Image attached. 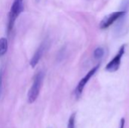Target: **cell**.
<instances>
[{"label": "cell", "instance_id": "52a82bcc", "mask_svg": "<svg viewBox=\"0 0 129 128\" xmlns=\"http://www.w3.org/2000/svg\"><path fill=\"white\" fill-rule=\"evenodd\" d=\"M8 43L6 38H0V57L3 56L8 51Z\"/></svg>", "mask_w": 129, "mask_h": 128}, {"label": "cell", "instance_id": "9c48e42d", "mask_svg": "<svg viewBox=\"0 0 129 128\" xmlns=\"http://www.w3.org/2000/svg\"><path fill=\"white\" fill-rule=\"evenodd\" d=\"M67 128H76V113H73L70 115L68 121Z\"/></svg>", "mask_w": 129, "mask_h": 128}, {"label": "cell", "instance_id": "ba28073f", "mask_svg": "<svg viewBox=\"0 0 129 128\" xmlns=\"http://www.w3.org/2000/svg\"><path fill=\"white\" fill-rule=\"evenodd\" d=\"M104 54V50L102 48H97L94 51V57L97 60L103 57Z\"/></svg>", "mask_w": 129, "mask_h": 128}, {"label": "cell", "instance_id": "7a4b0ae2", "mask_svg": "<svg viewBox=\"0 0 129 128\" xmlns=\"http://www.w3.org/2000/svg\"><path fill=\"white\" fill-rule=\"evenodd\" d=\"M23 10V2L18 1V0H14L13 2L11 10L8 14V32L9 33L12 29L14 26L15 21L17 18L19 17L20 13Z\"/></svg>", "mask_w": 129, "mask_h": 128}, {"label": "cell", "instance_id": "3957f363", "mask_svg": "<svg viewBox=\"0 0 129 128\" xmlns=\"http://www.w3.org/2000/svg\"><path fill=\"white\" fill-rule=\"evenodd\" d=\"M126 11H115L113 12L106 17H104V19L100 23V28L102 29H107L110 27L112 24H113L116 20L121 19L126 14Z\"/></svg>", "mask_w": 129, "mask_h": 128}, {"label": "cell", "instance_id": "277c9868", "mask_svg": "<svg viewBox=\"0 0 129 128\" xmlns=\"http://www.w3.org/2000/svg\"><path fill=\"white\" fill-rule=\"evenodd\" d=\"M125 51V45H123L121 46L119 52L113 57V59L111 60L107 65V66H106L107 71H108L110 72H114L119 69L120 63H121V59H122V56L124 55Z\"/></svg>", "mask_w": 129, "mask_h": 128}, {"label": "cell", "instance_id": "8fae6325", "mask_svg": "<svg viewBox=\"0 0 129 128\" xmlns=\"http://www.w3.org/2000/svg\"><path fill=\"white\" fill-rule=\"evenodd\" d=\"M2 72H0V94L2 92Z\"/></svg>", "mask_w": 129, "mask_h": 128}, {"label": "cell", "instance_id": "30bf717a", "mask_svg": "<svg viewBox=\"0 0 129 128\" xmlns=\"http://www.w3.org/2000/svg\"><path fill=\"white\" fill-rule=\"evenodd\" d=\"M125 119L124 118H122L121 119V121H120V127H119V128H124V127H125Z\"/></svg>", "mask_w": 129, "mask_h": 128}, {"label": "cell", "instance_id": "7c38bea8", "mask_svg": "<svg viewBox=\"0 0 129 128\" xmlns=\"http://www.w3.org/2000/svg\"><path fill=\"white\" fill-rule=\"evenodd\" d=\"M18 1H20V2H23V0H18Z\"/></svg>", "mask_w": 129, "mask_h": 128}, {"label": "cell", "instance_id": "6da1fadb", "mask_svg": "<svg viewBox=\"0 0 129 128\" xmlns=\"http://www.w3.org/2000/svg\"><path fill=\"white\" fill-rule=\"evenodd\" d=\"M43 78H44L43 72H39L36 74V75L35 76L33 85H32L31 88L29 89V91L28 92V95H27L28 102L29 103H33L36 100V99L39 94L41 88H42Z\"/></svg>", "mask_w": 129, "mask_h": 128}, {"label": "cell", "instance_id": "5b68a950", "mask_svg": "<svg viewBox=\"0 0 129 128\" xmlns=\"http://www.w3.org/2000/svg\"><path fill=\"white\" fill-rule=\"evenodd\" d=\"M99 66H100V65H97L96 66H94V68H92V69L86 74V75L80 80V81L79 82V84H78V85H77V87H76V90H75V94H76V96L77 97H80V95L82 94V91H83V90H84V88H85L86 84L88 82V81L90 80V78H91L95 74V72L98 71Z\"/></svg>", "mask_w": 129, "mask_h": 128}, {"label": "cell", "instance_id": "8992f818", "mask_svg": "<svg viewBox=\"0 0 129 128\" xmlns=\"http://www.w3.org/2000/svg\"><path fill=\"white\" fill-rule=\"evenodd\" d=\"M45 49H46V43L45 42H43L38 48V49L36 50V51L35 52L33 57H32V59L30 60V65H31V66L33 68L35 67L38 64V63L39 62L40 59L43 56V54H44V53L45 51Z\"/></svg>", "mask_w": 129, "mask_h": 128}]
</instances>
